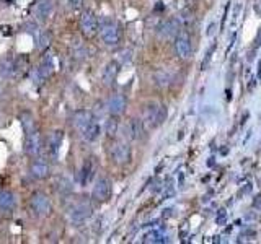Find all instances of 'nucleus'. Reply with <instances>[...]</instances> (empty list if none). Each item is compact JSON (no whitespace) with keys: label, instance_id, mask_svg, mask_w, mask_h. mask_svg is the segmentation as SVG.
Segmentation results:
<instances>
[{"label":"nucleus","instance_id":"obj_27","mask_svg":"<svg viewBox=\"0 0 261 244\" xmlns=\"http://www.w3.org/2000/svg\"><path fill=\"white\" fill-rule=\"evenodd\" d=\"M49 44H51V33H48V31H44L41 33V36H40V49L41 51H44Z\"/></svg>","mask_w":261,"mask_h":244},{"label":"nucleus","instance_id":"obj_8","mask_svg":"<svg viewBox=\"0 0 261 244\" xmlns=\"http://www.w3.org/2000/svg\"><path fill=\"white\" fill-rule=\"evenodd\" d=\"M111 192H113L111 181L106 179V177H100V179L97 181V184L93 186L92 197L95 199L97 202H106L111 197Z\"/></svg>","mask_w":261,"mask_h":244},{"label":"nucleus","instance_id":"obj_6","mask_svg":"<svg viewBox=\"0 0 261 244\" xmlns=\"http://www.w3.org/2000/svg\"><path fill=\"white\" fill-rule=\"evenodd\" d=\"M41 150H43V140H41L40 132H36V130L28 132L25 137V153L28 157L36 158V157H40Z\"/></svg>","mask_w":261,"mask_h":244},{"label":"nucleus","instance_id":"obj_21","mask_svg":"<svg viewBox=\"0 0 261 244\" xmlns=\"http://www.w3.org/2000/svg\"><path fill=\"white\" fill-rule=\"evenodd\" d=\"M82 137L85 138L87 142H95L97 138L100 137V125H98V122L95 119H93L90 124H88L87 129L82 132Z\"/></svg>","mask_w":261,"mask_h":244},{"label":"nucleus","instance_id":"obj_23","mask_svg":"<svg viewBox=\"0 0 261 244\" xmlns=\"http://www.w3.org/2000/svg\"><path fill=\"white\" fill-rule=\"evenodd\" d=\"M20 124L23 127L25 134L35 130V118H33V114L28 113V111H23V113L20 114Z\"/></svg>","mask_w":261,"mask_h":244},{"label":"nucleus","instance_id":"obj_15","mask_svg":"<svg viewBox=\"0 0 261 244\" xmlns=\"http://www.w3.org/2000/svg\"><path fill=\"white\" fill-rule=\"evenodd\" d=\"M118 74H119V64L116 60H109V62L104 65L103 69V74H102V80L106 86H111L113 83L118 79Z\"/></svg>","mask_w":261,"mask_h":244},{"label":"nucleus","instance_id":"obj_22","mask_svg":"<svg viewBox=\"0 0 261 244\" xmlns=\"http://www.w3.org/2000/svg\"><path fill=\"white\" fill-rule=\"evenodd\" d=\"M118 129H119L118 116H111V118H108L106 122H104V134H106L108 137H116Z\"/></svg>","mask_w":261,"mask_h":244},{"label":"nucleus","instance_id":"obj_28","mask_svg":"<svg viewBox=\"0 0 261 244\" xmlns=\"http://www.w3.org/2000/svg\"><path fill=\"white\" fill-rule=\"evenodd\" d=\"M69 3H70V7L74 10H79V8H82L83 0H69Z\"/></svg>","mask_w":261,"mask_h":244},{"label":"nucleus","instance_id":"obj_20","mask_svg":"<svg viewBox=\"0 0 261 244\" xmlns=\"http://www.w3.org/2000/svg\"><path fill=\"white\" fill-rule=\"evenodd\" d=\"M54 69V65H52V57L51 55H46V57L43 59V62L40 65V69H38V77H40V80H46L49 75H51V72Z\"/></svg>","mask_w":261,"mask_h":244},{"label":"nucleus","instance_id":"obj_3","mask_svg":"<svg viewBox=\"0 0 261 244\" xmlns=\"http://www.w3.org/2000/svg\"><path fill=\"white\" fill-rule=\"evenodd\" d=\"M131 158H132V150L129 147V143L124 140L113 143V147H111V160H113L116 164L129 163Z\"/></svg>","mask_w":261,"mask_h":244},{"label":"nucleus","instance_id":"obj_2","mask_svg":"<svg viewBox=\"0 0 261 244\" xmlns=\"http://www.w3.org/2000/svg\"><path fill=\"white\" fill-rule=\"evenodd\" d=\"M100 28V35H102L103 42L109 47H116L121 41V30L119 26L111 20H104Z\"/></svg>","mask_w":261,"mask_h":244},{"label":"nucleus","instance_id":"obj_19","mask_svg":"<svg viewBox=\"0 0 261 244\" xmlns=\"http://www.w3.org/2000/svg\"><path fill=\"white\" fill-rule=\"evenodd\" d=\"M16 205V197L10 191H0V208L5 212H12Z\"/></svg>","mask_w":261,"mask_h":244},{"label":"nucleus","instance_id":"obj_10","mask_svg":"<svg viewBox=\"0 0 261 244\" xmlns=\"http://www.w3.org/2000/svg\"><path fill=\"white\" fill-rule=\"evenodd\" d=\"M127 106V101L124 95H121V93H116L113 95L106 103V111L111 114V116H121L124 113V109Z\"/></svg>","mask_w":261,"mask_h":244},{"label":"nucleus","instance_id":"obj_18","mask_svg":"<svg viewBox=\"0 0 261 244\" xmlns=\"http://www.w3.org/2000/svg\"><path fill=\"white\" fill-rule=\"evenodd\" d=\"M0 74H2V77H5V79H8V77H15L16 74H20L16 59H12V57L3 59L2 64H0Z\"/></svg>","mask_w":261,"mask_h":244},{"label":"nucleus","instance_id":"obj_25","mask_svg":"<svg viewBox=\"0 0 261 244\" xmlns=\"http://www.w3.org/2000/svg\"><path fill=\"white\" fill-rule=\"evenodd\" d=\"M90 176H92V162H90V160H87V162L83 163L82 171H80V182H82L83 186H85L87 182H88Z\"/></svg>","mask_w":261,"mask_h":244},{"label":"nucleus","instance_id":"obj_4","mask_svg":"<svg viewBox=\"0 0 261 244\" xmlns=\"http://www.w3.org/2000/svg\"><path fill=\"white\" fill-rule=\"evenodd\" d=\"M30 205H31L33 213L38 215V217H46V215L52 212L51 199H49L48 196H44V194H41V192H38L31 197Z\"/></svg>","mask_w":261,"mask_h":244},{"label":"nucleus","instance_id":"obj_16","mask_svg":"<svg viewBox=\"0 0 261 244\" xmlns=\"http://www.w3.org/2000/svg\"><path fill=\"white\" fill-rule=\"evenodd\" d=\"M49 173H51V166H49L48 162H44V160H36L30 166V174L35 179H46Z\"/></svg>","mask_w":261,"mask_h":244},{"label":"nucleus","instance_id":"obj_13","mask_svg":"<svg viewBox=\"0 0 261 244\" xmlns=\"http://www.w3.org/2000/svg\"><path fill=\"white\" fill-rule=\"evenodd\" d=\"M93 119H95V118H93V114L90 113V111L80 109V111H77V113L74 114V118H72V124H74L75 129L82 134V132L87 129L88 124H90Z\"/></svg>","mask_w":261,"mask_h":244},{"label":"nucleus","instance_id":"obj_5","mask_svg":"<svg viewBox=\"0 0 261 244\" xmlns=\"http://www.w3.org/2000/svg\"><path fill=\"white\" fill-rule=\"evenodd\" d=\"M92 212H93L92 205L88 202H85V201H82L79 203H75L74 207L70 208L69 217H70V221L74 225H82L92 217Z\"/></svg>","mask_w":261,"mask_h":244},{"label":"nucleus","instance_id":"obj_14","mask_svg":"<svg viewBox=\"0 0 261 244\" xmlns=\"http://www.w3.org/2000/svg\"><path fill=\"white\" fill-rule=\"evenodd\" d=\"M54 2L52 0H38L35 3V16L40 21H46L52 15Z\"/></svg>","mask_w":261,"mask_h":244},{"label":"nucleus","instance_id":"obj_7","mask_svg":"<svg viewBox=\"0 0 261 244\" xmlns=\"http://www.w3.org/2000/svg\"><path fill=\"white\" fill-rule=\"evenodd\" d=\"M98 26H100V23H98L97 15L93 13L92 10H85L80 16V30L83 35H85L87 38L95 36L98 31Z\"/></svg>","mask_w":261,"mask_h":244},{"label":"nucleus","instance_id":"obj_1","mask_svg":"<svg viewBox=\"0 0 261 244\" xmlns=\"http://www.w3.org/2000/svg\"><path fill=\"white\" fill-rule=\"evenodd\" d=\"M166 119V106L163 104H157V103H151L146 106V111H144V124L147 127H158L163 124V121Z\"/></svg>","mask_w":261,"mask_h":244},{"label":"nucleus","instance_id":"obj_12","mask_svg":"<svg viewBox=\"0 0 261 244\" xmlns=\"http://www.w3.org/2000/svg\"><path fill=\"white\" fill-rule=\"evenodd\" d=\"M180 26H181V23L178 18L166 20L165 23H162V26L158 28V35H160V38H163V40H170V38L178 36Z\"/></svg>","mask_w":261,"mask_h":244},{"label":"nucleus","instance_id":"obj_11","mask_svg":"<svg viewBox=\"0 0 261 244\" xmlns=\"http://www.w3.org/2000/svg\"><path fill=\"white\" fill-rule=\"evenodd\" d=\"M175 52L178 57L181 59H188L191 57L193 54V46H191V41L190 38L186 35H180L175 38Z\"/></svg>","mask_w":261,"mask_h":244},{"label":"nucleus","instance_id":"obj_24","mask_svg":"<svg viewBox=\"0 0 261 244\" xmlns=\"http://www.w3.org/2000/svg\"><path fill=\"white\" fill-rule=\"evenodd\" d=\"M55 187H57V192L62 194V196H67V194H70L72 191H74V186H72L70 179H67V177H59Z\"/></svg>","mask_w":261,"mask_h":244},{"label":"nucleus","instance_id":"obj_17","mask_svg":"<svg viewBox=\"0 0 261 244\" xmlns=\"http://www.w3.org/2000/svg\"><path fill=\"white\" fill-rule=\"evenodd\" d=\"M127 130H129V137L132 140H142L146 135V124L141 118H132L127 125Z\"/></svg>","mask_w":261,"mask_h":244},{"label":"nucleus","instance_id":"obj_26","mask_svg":"<svg viewBox=\"0 0 261 244\" xmlns=\"http://www.w3.org/2000/svg\"><path fill=\"white\" fill-rule=\"evenodd\" d=\"M154 80H155V83H157L158 86H165V85H168V83H170L171 77L166 74V72L160 70V72H157V74H154Z\"/></svg>","mask_w":261,"mask_h":244},{"label":"nucleus","instance_id":"obj_9","mask_svg":"<svg viewBox=\"0 0 261 244\" xmlns=\"http://www.w3.org/2000/svg\"><path fill=\"white\" fill-rule=\"evenodd\" d=\"M62 140H64V132L62 130H54L52 134L48 137L46 152L52 160L57 158V155L60 152V145H62Z\"/></svg>","mask_w":261,"mask_h":244}]
</instances>
